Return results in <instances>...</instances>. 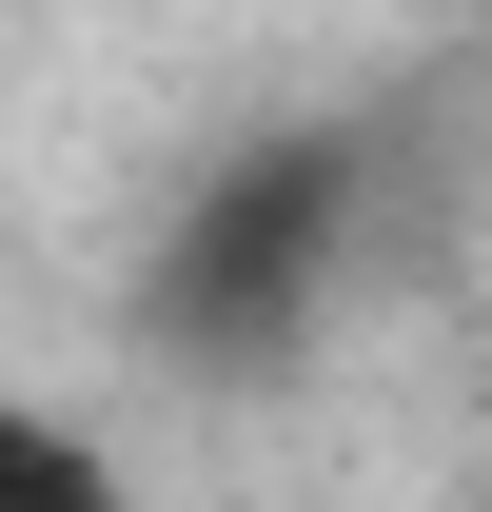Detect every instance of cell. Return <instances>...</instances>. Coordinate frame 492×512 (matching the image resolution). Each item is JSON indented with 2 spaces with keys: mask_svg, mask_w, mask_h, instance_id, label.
I'll return each mask as SVG.
<instances>
[{
  "mask_svg": "<svg viewBox=\"0 0 492 512\" xmlns=\"http://www.w3.org/2000/svg\"><path fill=\"white\" fill-rule=\"evenodd\" d=\"M355 256H374V119H276V138H237V158L158 217V256H138V355H158V375H276V355L335 316Z\"/></svg>",
  "mask_w": 492,
  "mask_h": 512,
  "instance_id": "6da1fadb",
  "label": "cell"
},
{
  "mask_svg": "<svg viewBox=\"0 0 492 512\" xmlns=\"http://www.w3.org/2000/svg\"><path fill=\"white\" fill-rule=\"evenodd\" d=\"M0 512H119V453L79 434V414H20L0 394Z\"/></svg>",
  "mask_w": 492,
  "mask_h": 512,
  "instance_id": "7a4b0ae2",
  "label": "cell"
}]
</instances>
